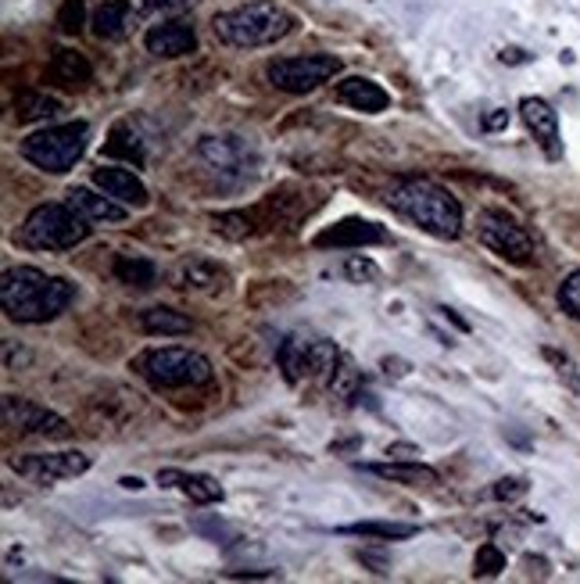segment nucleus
Segmentation results:
<instances>
[{"label": "nucleus", "instance_id": "nucleus-5", "mask_svg": "<svg viewBox=\"0 0 580 584\" xmlns=\"http://www.w3.org/2000/svg\"><path fill=\"white\" fill-rule=\"evenodd\" d=\"M86 141H90V126L86 122H61V126H47L40 133H33L22 141V158L33 161L36 169L61 177L69 172L86 151Z\"/></svg>", "mask_w": 580, "mask_h": 584}, {"label": "nucleus", "instance_id": "nucleus-35", "mask_svg": "<svg viewBox=\"0 0 580 584\" xmlns=\"http://www.w3.org/2000/svg\"><path fill=\"white\" fill-rule=\"evenodd\" d=\"M527 495V480L523 477H505L495 484V499L502 502H513V499H523Z\"/></svg>", "mask_w": 580, "mask_h": 584}, {"label": "nucleus", "instance_id": "nucleus-6", "mask_svg": "<svg viewBox=\"0 0 580 584\" xmlns=\"http://www.w3.org/2000/svg\"><path fill=\"white\" fill-rule=\"evenodd\" d=\"M137 373L158 391L172 388H197L212 380V363L190 348H151L137 358Z\"/></svg>", "mask_w": 580, "mask_h": 584}, {"label": "nucleus", "instance_id": "nucleus-3", "mask_svg": "<svg viewBox=\"0 0 580 584\" xmlns=\"http://www.w3.org/2000/svg\"><path fill=\"white\" fill-rule=\"evenodd\" d=\"M212 29L226 47L251 51V47H269L283 40L294 29V15L287 8L273 4V0H251V4H240L215 15Z\"/></svg>", "mask_w": 580, "mask_h": 584}, {"label": "nucleus", "instance_id": "nucleus-11", "mask_svg": "<svg viewBox=\"0 0 580 584\" xmlns=\"http://www.w3.org/2000/svg\"><path fill=\"white\" fill-rule=\"evenodd\" d=\"M11 470L18 477H26L29 484H58V480H69V477H79L90 470V455L86 452H40V455H22V459H11Z\"/></svg>", "mask_w": 580, "mask_h": 584}, {"label": "nucleus", "instance_id": "nucleus-32", "mask_svg": "<svg viewBox=\"0 0 580 584\" xmlns=\"http://www.w3.org/2000/svg\"><path fill=\"white\" fill-rule=\"evenodd\" d=\"M541 355H545L548 363L555 366V373H559V380L566 384V388L580 394V369H577L573 358H570V355H563V352H555V348H545V352H541Z\"/></svg>", "mask_w": 580, "mask_h": 584}, {"label": "nucleus", "instance_id": "nucleus-4", "mask_svg": "<svg viewBox=\"0 0 580 584\" xmlns=\"http://www.w3.org/2000/svg\"><path fill=\"white\" fill-rule=\"evenodd\" d=\"M18 238L36 252H69L90 238V219H83L69 202L65 205H40L22 222Z\"/></svg>", "mask_w": 580, "mask_h": 584}, {"label": "nucleus", "instance_id": "nucleus-13", "mask_svg": "<svg viewBox=\"0 0 580 584\" xmlns=\"http://www.w3.org/2000/svg\"><path fill=\"white\" fill-rule=\"evenodd\" d=\"M520 111H523V122L527 130L534 133L538 147L545 151L552 161L563 158V136H559V115L552 111L548 101H541V97H523L520 101Z\"/></svg>", "mask_w": 580, "mask_h": 584}, {"label": "nucleus", "instance_id": "nucleus-16", "mask_svg": "<svg viewBox=\"0 0 580 584\" xmlns=\"http://www.w3.org/2000/svg\"><path fill=\"white\" fill-rule=\"evenodd\" d=\"M94 186L97 191H104L108 197H115V202L126 205V208H144L147 202H151L144 180L133 169H115V166L94 169Z\"/></svg>", "mask_w": 580, "mask_h": 584}, {"label": "nucleus", "instance_id": "nucleus-2", "mask_svg": "<svg viewBox=\"0 0 580 584\" xmlns=\"http://www.w3.org/2000/svg\"><path fill=\"white\" fill-rule=\"evenodd\" d=\"M391 208L398 216H405L412 227L427 230L430 238L441 241H455L462 233V208L459 202L437 186L434 180H419V177H405L391 186L387 194Z\"/></svg>", "mask_w": 580, "mask_h": 584}, {"label": "nucleus", "instance_id": "nucleus-36", "mask_svg": "<svg viewBox=\"0 0 580 584\" xmlns=\"http://www.w3.org/2000/svg\"><path fill=\"white\" fill-rule=\"evenodd\" d=\"M194 4H201V0H147V11H169V15H176V11H187Z\"/></svg>", "mask_w": 580, "mask_h": 584}, {"label": "nucleus", "instance_id": "nucleus-29", "mask_svg": "<svg viewBox=\"0 0 580 584\" xmlns=\"http://www.w3.org/2000/svg\"><path fill=\"white\" fill-rule=\"evenodd\" d=\"M212 227H215L219 238H226V241H248L251 233L258 230V216L244 212V208H233V212L212 216Z\"/></svg>", "mask_w": 580, "mask_h": 584}, {"label": "nucleus", "instance_id": "nucleus-28", "mask_svg": "<svg viewBox=\"0 0 580 584\" xmlns=\"http://www.w3.org/2000/svg\"><path fill=\"white\" fill-rule=\"evenodd\" d=\"M341 534H355V538H380V542H405L419 531L416 524H394V520H362V524L337 527Z\"/></svg>", "mask_w": 580, "mask_h": 584}, {"label": "nucleus", "instance_id": "nucleus-10", "mask_svg": "<svg viewBox=\"0 0 580 584\" xmlns=\"http://www.w3.org/2000/svg\"><path fill=\"white\" fill-rule=\"evenodd\" d=\"M477 238L513 266H527L534 258V238L513 216L498 212V208H488V212L477 216Z\"/></svg>", "mask_w": 580, "mask_h": 584}, {"label": "nucleus", "instance_id": "nucleus-19", "mask_svg": "<svg viewBox=\"0 0 580 584\" xmlns=\"http://www.w3.org/2000/svg\"><path fill=\"white\" fill-rule=\"evenodd\" d=\"M158 484L162 488H180L183 495H187L190 502L197 506H215L222 502V488L215 477L208 474H187V470H158Z\"/></svg>", "mask_w": 580, "mask_h": 584}, {"label": "nucleus", "instance_id": "nucleus-8", "mask_svg": "<svg viewBox=\"0 0 580 584\" xmlns=\"http://www.w3.org/2000/svg\"><path fill=\"white\" fill-rule=\"evenodd\" d=\"M280 369L287 384H305L312 377H323V373H333L341 363V352L323 338H305V333H291L287 341L280 344Z\"/></svg>", "mask_w": 580, "mask_h": 584}, {"label": "nucleus", "instance_id": "nucleus-7", "mask_svg": "<svg viewBox=\"0 0 580 584\" xmlns=\"http://www.w3.org/2000/svg\"><path fill=\"white\" fill-rule=\"evenodd\" d=\"M197 158L222 186H240L258 172V155L240 136H205L197 144Z\"/></svg>", "mask_w": 580, "mask_h": 584}, {"label": "nucleus", "instance_id": "nucleus-34", "mask_svg": "<svg viewBox=\"0 0 580 584\" xmlns=\"http://www.w3.org/2000/svg\"><path fill=\"white\" fill-rule=\"evenodd\" d=\"M344 277H348L351 283H373L380 277V269L369 263V258L362 255H351L348 263H344Z\"/></svg>", "mask_w": 580, "mask_h": 584}, {"label": "nucleus", "instance_id": "nucleus-14", "mask_svg": "<svg viewBox=\"0 0 580 584\" xmlns=\"http://www.w3.org/2000/svg\"><path fill=\"white\" fill-rule=\"evenodd\" d=\"M144 47H147V54H155V58H187L197 47V33L190 22L172 19V22H162V26L147 29Z\"/></svg>", "mask_w": 580, "mask_h": 584}, {"label": "nucleus", "instance_id": "nucleus-1", "mask_svg": "<svg viewBox=\"0 0 580 584\" xmlns=\"http://www.w3.org/2000/svg\"><path fill=\"white\" fill-rule=\"evenodd\" d=\"M69 302L72 283L65 277H51L33 266H15L0 277V305L18 323H47L65 313Z\"/></svg>", "mask_w": 580, "mask_h": 584}, {"label": "nucleus", "instance_id": "nucleus-22", "mask_svg": "<svg viewBox=\"0 0 580 584\" xmlns=\"http://www.w3.org/2000/svg\"><path fill=\"white\" fill-rule=\"evenodd\" d=\"M366 474H373L380 480H394V484H437V470L434 466H423L419 459H398V463H373V466H362Z\"/></svg>", "mask_w": 580, "mask_h": 584}, {"label": "nucleus", "instance_id": "nucleus-25", "mask_svg": "<svg viewBox=\"0 0 580 584\" xmlns=\"http://www.w3.org/2000/svg\"><path fill=\"white\" fill-rule=\"evenodd\" d=\"M104 155L108 158H119V161H129V166H144L147 161V147L140 141V133L126 126V122H119V126H111L108 141H104Z\"/></svg>", "mask_w": 580, "mask_h": 584}, {"label": "nucleus", "instance_id": "nucleus-23", "mask_svg": "<svg viewBox=\"0 0 580 584\" xmlns=\"http://www.w3.org/2000/svg\"><path fill=\"white\" fill-rule=\"evenodd\" d=\"M140 330L151 333V338H183V333L194 330V323L183 313H176V308L155 305V308H147V313H140Z\"/></svg>", "mask_w": 580, "mask_h": 584}, {"label": "nucleus", "instance_id": "nucleus-37", "mask_svg": "<svg viewBox=\"0 0 580 584\" xmlns=\"http://www.w3.org/2000/svg\"><path fill=\"white\" fill-rule=\"evenodd\" d=\"M387 455H394V459H419V449H416V445L398 441V445H387Z\"/></svg>", "mask_w": 580, "mask_h": 584}, {"label": "nucleus", "instance_id": "nucleus-27", "mask_svg": "<svg viewBox=\"0 0 580 584\" xmlns=\"http://www.w3.org/2000/svg\"><path fill=\"white\" fill-rule=\"evenodd\" d=\"M115 277H119V283H126V288L147 291V288H155L158 266L144 255H119L115 258Z\"/></svg>", "mask_w": 580, "mask_h": 584}, {"label": "nucleus", "instance_id": "nucleus-18", "mask_svg": "<svg viewBox=\"0 0 580 584\" xmlns=\"http://www.w3.org/2000/svg\"><path fill=\"white\" fill-rule=\"evenodd\" d=\"M341 105H348L355 111H366V115H377V111H384L391 105V94L384 90L380 83L366 80V76H348L337 83V90H333Z\"/></svg>", "mask_w": 580, "mask_h": 584}, {"label": "nucleus", "instance_id": "nucleus-39", "mask_svg": "<svg viewBox=\"0 0 580 584\" xmlns=\"http://www.w3.org/2000/svg\"><path fill=\"white\" fill-rule=\"evenodd\" d=\"M119 484H122V488H126V491H140V488H144V480H140V477H122Z\"/></svg>", "mask_w": 580, "mask_h": 584}, {"label": "nucleus", "instance_id": "nucleus-26", "mask_svg": "<svg viewBox=\"0 0 580 584\" xmlns=\"http://www.w3.org/2000/svg\"><path fill=\"white\" fill-rule=\"evenodd\" d=\"M61 115V101L44 90H22L15 97V119L26 122V126H33V122H47Z\"/></svg>", "mask_w": 580, "mask_h": 584}, {"label": "nucleus", "instance_id": "nucleus-30", "mask_svg": "<svg viewBox=\"0 0 580 584\" xmlns=\"http://www.w3.org/2000/svg\"><path fill=\"white\" fill-rule=\"evenodd\" d=\"M86 26V4L83 0H61V11H58V29L65 36H76Z\"/></svg>", "mask_w": 580, "mask_h": 584}, {"label": "nucleus", "instance_id": "nucleus-33", "mask_svg": "<svg viewBox=\"0 0 580 584\" xmlns=\"http://www.w3.org/2000/svg\"><path fill=\"white\" fill-rule=\"evenodd\" d=\"M559 305H563V313L566 316H573L580 323V269L570 272V277L563 280V288H559Z\"/></svg>", "mask_w": 580, "mask_h": 584}, {"label": "nucleus", "instance_id": "nucleus-12", "mask_svg": "<svg viewBox=\"0 0 580 584\" xmlns=\"http://www.w3.org/2000/svg\"><path fill=\"white\" fill-rule=\"evenodd\" d=\"M4 424L22 434H40V438H69L72 434L65 416L29 399H18V394H4Z\"/></svg>", "mask_w": 580, "mask_h": 584}, {"label": "nucleus", "instance_id": "nucleus-38", "mask_svg": "<svg viewBox=\"0 0 580 584\" xmlns=\"http://www.w3.org/2000/svg\"><path fill=\"white\" fill-rule=\"evenodd\" d=\"M509 126V111H491V115H484V130H502Z\"/></svg>", "mask_w": 580, "mask_h": 584}, {"label": "nucleus", "instance_id": "nucleus-17", "mask_svg": "<svg viewBox=\"0 0 580 584\" xmlns=\"http://www.w3.org/2000/svg\"><path fill=\"white\" fill-rule=\"evenodd\" d=\"M387 230L369 219H341L337 227L323 230L316 238V247H366V244H384Z\"/></svg>", "mask_w": 580, "mask_h": 584}, {"label": "nucleus", "instance_id": "nucleus-20", "mask_svg": "<svg viewBox=\"0 0 580 584\" xmlns=\"http://www.w3.org/2000/svg\"><path fill=\"white\" fill-rule=\"evenodd\" d=\"M69 205L90 222H126V216H129L126 205H119L115 197H108L104 191L101 194L90 191V186H76V191H69Z\"/></svg>", "mask_w": 580, "mask_h": 584}, {"label": "nucleus", "instance_id": "nucleus-24", "mask_svg": "<svg viewBox=\"0 0 580 584\" xmlns=\"http://www.w3.org/2000/svg\"><path fill=\"white\" fill-rule=\"evenodd\" d=\"M51 76L61 86H69V90H79V86L94 80V69H90V61H86V54L72 51V47H61L51 61Z\"/></svg>", "mask_w": 580, "mask_h": 584}, {"label": "nucleus", "instance_id": "nucleus-15", "mask_svg": "<svg viewBox=\"0 0 580 584\" xmlns=\"http://www.w3.org/2000/svg\"><path fill=\"white\" fill-rule=\"evenodd\" d=\"M226 280H230L226 269L215 266L212 258H201V255L183 258V263L172 269V288L194 291V294H215V291H222V283Z\"/></svg>", "mask_w": 580, "mask_h": 584}, {"label": "nucleus", "instance_id": "nucleus-31", "mask_svg": "<svg viewBox=\"0 0 580 584\" xmlns=\"http://www.w3.org/2000/svg\"><path fill=\"white\" fill-rule=\"evenodd\" d=\"M505 570V556L498 545H480L477 559H473V574L477 577H498Z\"/></svg>", "mask_w": 580, "mask_h": 584}, {"label": "nucleus", "instance_id": "nucleus-21", "mask_svg": "<svg viewBox=\"0 0 580 584\" xmlns=\"http://www.w3.org/2000/svg\"><path fill=\"white\" fill-rule=\"evenodd\" d=\"M129 19H133L129 0H104V4L94 8L90 29L97 40H122L129 33Z\"/></svg>", "mask_w": 580, "mask_h": 584}, {"label": "nucleus", "instance_id": "nucleus-9", "mask_svg": "<svg viewBox=\"0 0 580 584\" xmlns=\"http://www.w3.org/2000/svg\"><path fill=\"white\" fill-rule=\"evenodd\" d=\"M341 72V58L333 54H301V58H276L269 61L266 76L283 94H308L316 86L330 83Z\"/></svg>", "mask_w": 580, "mask_h": 584}]
</instances>
